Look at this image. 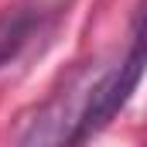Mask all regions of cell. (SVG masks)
I'll use <instances>...</instances> for the list:
<instances>
[{
    "label": "cell",
    "instance_id": "obj_1",
    "mask_svg": "<svg viewBox=\"0 0 147 147\" xmlns=\"http://www.w3.org/2000/svg\"><path fill=\"white\" fill-rule=\"evenodd\" d=\"M144 69H147V0H140L137 10H134V21H130L127 51H123V58L113 69H106L92 82L89 99H86V110H82V120L75 127L72 147H82L89 137H96L113 116L130 103L134 89L144 79Z\"/></svg>",
    "mask_w": 147,
    "mask_h": 147
},
{
    "label": "cell",
    "instance_id": "obj_2",
    "mask_svg": "<svg viewBox=\"0 0 147 147\" xmlns=\"http://www.w3.org/2000/svg\"><path fill=\"white\" fill-rule=\"evenodd\" d=\"M92 82H96V79H79L72 86H65V89L31 120V127L17 137L14 147H72L75 127H79V120H82V110H86V99H89Z\"/></svg>",
    "mask_w": 147,
    "mask_h": 147
},
{
    "label": "cell",
    "instance_id": "obj_3",
    "mask_svg": "<svg viewBox=\"0 0 147 147\" xmlns=\"http://www.w3.org/2000/svg\"><path fill=\"white\" fill-rule=\"evenodd\" d=\"M41 28V14H34L31 7H21V10H7L0 17V69L10 65L21 48L34 38V31Z\"/></svg>",
    "mask_w": 147,
    "mask_h": 147
}]
</instances>
